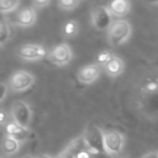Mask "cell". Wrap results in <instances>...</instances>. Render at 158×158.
Masks as SVG:
<instances>
[{"mask_svg":"<svg viewBox=\"0 0 158 158\" xmlns=\"http://www.w3.org/2000/svg\"><path fill=\"white\" fill-rule=\"evenodd\" d=\"M88 151L94 154H106L104 148V132L94 123H89L82 135Z\"/></svg>","mask_w":158,"mask_h":158,"instance_id":"1","label":"cell"},{"mask_svg":"<svg viewBox=\"0 0 158 158\" xmlns=\"http://www.w3.org/2000/svg\"><path fill=\"white\" fill-rule=\"evenodd\" d=\"M130 35H131V25L125 20L115 21L108 28V40L114 46L123 44Z\"/></svg>","mask_w":158,"mask_h":158,"instance_id":"2","label":"cell"},{"mask_svg":"<svg viewBox=\"0 0 158 158\" xmlns=\"http://www.w3.org/2000/svg\"><path fill=\"white\" fill-rule=\"evenodd\" d=\"M11 113L14 123L23 128H26V129L28 128L31 120V110L24 101H21V100L14 101Z\"/></svg>","mask_w":158,"mask_h":158,"instance_id":"3","label":"cell"},{"mask_svg":"<svg viewBox=\"0 0 158 158\" xmlns=\"http://www.w3.org/2000/svg\"><path fill=\"white\" fill-rule=\"evenodd\" d=\"M123 145H125V138L120 132L115 130L104 132V148L106 154L117 155L123 151Z\"/></svg>","mask_w":158,"mask_h":158,"instance_id":"4","label":"cell"},{"mask_svg":"<svg viewBox=\"0 0 158 158\" xmlns=\"http://www.w3.org/2000/svg\"><path fill=\"white\" fill-rule=\"evenodd\" d=\"M35 82V77L28 72L19 70L14 73L10 78V88L16 92L27 90Z\"/></svg>","mask_w":158,"mask_h":158,"instance_id":"5","label":"cell"},{"mask_svg":"<svg viewBox=\"0 0 158 158\" xmlns=\"http://www.w3.org/2000/svg\"><path fill=\"white\" fill-rule=\"evenodd\" d=\"M113 23V15L108 11L107 7L99 6L92 12V24L98 31H106Z\"/></svg>","mask_w":158,"mask_h":158,"instance_id":"6","label":"cell"},{"mask_svg":"<svg viewBox=\"0 0 158 158\" xmlns=\"http://www.w3.org/2000/svg\"><path fill=\"white\" fill-rule=\"evenodd\" d=\"M48 55L50 61L59 66H64L66 64H68L73 56L72 50L65 44H61L55 47V48H53L48 53Z\"/></svg>","mask_w":158,"mask_h":158,"instance_id":"7","label":"cell"},{"mask_svg":"<svg viewBox=\"0 0 158 158\" xmlns=\"http://www.w3.org/2000/svg\"><path fill=\"white\" fill-rule=\"evenodd\" d=\"M18 55L24 60L28 61H37L41 60L48 54L47 50L39 44H25L18 50Z\"/></svg>","mask_w":158,"mask_h":158,"instance_id":"8","label":"cell"},{"mask_svg":"<svg viewBox=\"0 0 158 158\" xmlns=\"http://www.w3.org/2000/svg\"><path fill=\"white\" fill-rule=\"evenodd\" d=\"M100 74H101V68L97 64H91V65L84 66L80 68V70L77 74V78L81 84H91V82L95 81L99 78Z\"/></svg>","mask_w":158,"mask_h":158,"instance_id":"9","label":"cell"},{"mask_svg":"<svg viewBox=\"0 0 158 158\" xmlns=\"http://www.w3.org/2000/svg\"><path fill=\"white\" fill-rule=\"evenodd\" d=\"M36 22V12L33 8H24L15 16V23L22 27H29Z\"/></svg>","mask_w":158,"mask_h":158,"instance_id":"10","label":"cell"},{"mask_svg":"<svg viewBox=\"0 0 158 158\" xmlns=\"http://www.w3.org/2000/svg\"><path fill=\"white\" fill-rule=\"evenodd\" d=\"M6 132H7L8 136L14 139L18 142L26 140L27 136H28V130L26 128L21 127L20 125L15 123L14 121L7 123V126H6Z\"/></svg>","mask_w":158,"mask_h":158,"instance_id":"11","label":"cell"},{"mask_svg":"<svg viewBox=\"0 0 158 158\" xmlns=\"http://www.w3.org/2000/svg\"><path fill=\"white\" fill-rule=\"evenodd\" d=\"M130 8H131V5L127 0H115L108 3L107 6V9L110 14L116 16L126 15L130 11Z\"/></svg>","mask_w":158,"mask_h":158,"instance_id":"12","label":"cell"},{"mask_svg":"<svg viewBox=\"0 0 158 158\" xmlns=\"http://www.w3.org/2000/svg\"><path fill=\"white\" fill-rule=\"evenodd\" d=\"M104 69H105V72L107 73L110 76L116 77L123 72V69H125V64H123V60H121L120 57L113 55L110 61L104 65Z\"/></svg>","mask_w":158,"mask_h":158,"instance_id":"13","label":"cell"},{"mask_svg":"<svg viewBox=\"0 0 158 158\" xmlns=\"http://www.w3.org/2000/svg\"><path fill=\"white\" fill-rule=\"evenodd\" d=\"M66 151L69 152L73 156L76 157L79 153H81L84 151H88V147H87L86 143H85V140L82 136H79V138L75 139L74 141L69 143L66 147Z\"/></svg>","mask_w":158,"mask_h":158,"instance_id":"14","label":"cell"},{"mask_svg":"<svg viewBox=\"0 0 158 158\" xmlns=\"http://www.w3.org/2000/svg\"><path fill=\"white\" fill-rule=\"evenodd\" d=\"M20 148V142H18L14 139L10 138V136H6L3 139L2 143H1V149L5 152L7 155H12L15 154Z\"/></svg>","mask_w":158,"mask_h":158,"instance_id":"15","label":"cell"},{"mask_svg":"<svg viewBox=\"0 0 158 158\" xmlns=\"http://www.w3.org/2000/svg\"><path fill=\"white\" fill-rule=\"evenodd\" d=\"M79 25L76 21H68L63 26V34L66 37H75L78 34Z\"/></svg>","mask_w":158,"mask_h":158,"instance_id":"16","label":"cell"},{"mask_svg":"<svg viewBox=\"0 0 158 158\" xmlns=\"http://www.w3.org/2000/svg\"><path fill=\"white\" fill-rule=\"evenodd\" d=\"M20 5L18 0H0V12L1 13H9L15 10Z\"/></svg>","mask_w":158,"mask_h":158,"instance_id":"17","label":"cell"},{"mask_svg":"<svg viewBox=\"0 0 158 158\" xmlns=\"http://www.w3.org/2000/svg\"><path fill=\"white\" fill-rule=\"evenodd\" d=\"M10 37L9 25L5 20H0V44H3L8 41Z\"/></svg>","mask_w":158,"mask_h":158,"instance_id":"18","label":"cell"},{"mask_svg":"<svg viewBox=\"0 0 158 158\" xmlns=\"http://www.w3.org/2000/svg\"><path fill=\"white\" fill-rule=\"evenodd\" d=\"M79 5H80V1H78V0H61V1H59V7L63 10H66V11L76 9Z\"/></svg>","mask_w":158,"mask_h":158,"instance_id":"19","label":"cell"},{"mask_svg":"<svg viewBox=\"0 0 158 158\" xmlns=\"http://www.w3.org/2000/svg\"><path fill=\"white\" fill-rule=\"evenodd\" d=\"M112 56H113V55L110 54L108 51H103V52H101L99 55H98V62H99L101 65L104 66L108 61H110Z\"/></svg>","mask_w":158,"mask_h":158,"instance_id":"20","label":"cell"},{"mask_svg":"<svg viewBox=\"0 0 158 158\" xmlns=\"http://www.w3.org/2000/svg\"><path fill=\"white\" fill-rule=\"evenodd\" d=\"M7 92H8V87L5 84H2V82H0V102L6 98Z\"/></svg>","mask_w":158,"mask_h":158,"instance_id":"21","label":"cell"},{"mask_svg":"<svg viewBox=\"0 0 158 158\" xmlns=\"http://www.w3.org/2000/svg\"><path fill=\"white\" fill-rule=\"evenodd\" d=\"M49 3H50V1H46V0H38V1H34L33 2V6L35 8H44V7H46V6H48Z\"/></svg>","mask_w":158,"mask_h":158,"instance_id":"22","label":"cell"},{"mask_svg":"<svg viewBox=\"0 0 158 158\" xmlns=\"http://www.w3.org/2000/svg\"><path fill=\"white\" fill-rule=\"evenodd\" d=\"M55 158H75V156H73L69 152H67L66 149H64V151L61 152V153H60Z\"/></svg>","mask_w":158,"mask_h":158,"instance_id":"23","label":"cell"},{"mask_svg":"<svg viewBox=\"0 0 158 158\" xmlns=\"http://www.w3.org/2000/svg\"><path fill=\"white\" fill-rule=\"evenodd\" d=\"M7 123V113L5 110H0V127Z\"/></svg>","mask_w":158,"mask_h":158,"instance_id":"24","label":"cell"},{"mask_svg":"<svg viewBox=\"0 0 158 158\" xmlns=\"http://www.w3.org/2000/svg\"><path fill=\"white\" fill-rule=\"evenodd\" d=\"M75 158H91V153L89 151H84L79 153Z\"/></svg>","mask_w":158,"mask_h":158,"instance_id":"25","label":"cell"},{"mask_svg":"<svg viewBox=\"0 0 158 158\" xmlns=\"http://www.w3.org/2000/svg\"><path fill=\"white\" fill-rule=\"evenodd\" d=\"M146 89L148 91H155V90H157V89H158V85L156 84V82H149V84L147 85Z\"/></svg>","mask_w":158,"mask_h":158,"instance_id":"26","label":"cell"},{"mask_svg":"<svg viewBox=\"0 0 158 158\" xmlns=\"http://www.w3.org/2000/svg\"><path fill=\"white\" fill-rule=\"evenodd\" d=\"M142 158H158V154L157 153H148L146 155H144Z\"/></svg>","mask_w":158,"mask_h":158,"instance_id":"27","label":"cell"},{"mask_svg":"<svg viewBox=\"0 0 158 158\" xmlns=\"http://www.w3.org/2000/svg\"><path fill=\"white\" fill-rule=\"evenodd\" d=\"M38 158H52L51 156H49V155H40Z\"/></svg>","mask_w":158,"mask_h":158,"instance_id":"28","label":"cell"},{"mask_svg":"<svg viewBox=\"0 0 158 158\" xmlns=\"http://www.w3.org/2000/svg\"><path fill=\"white\" fill-rule=\"evenodd\" d=\"M22 158H33L31 156H24V157H22Z\"/></svg>","mask_w":158,"mask_h":158,"instance_id":"29","label":"cell"},{"mask_svg":"<svg viewBox=\"0 0 158 158\" xmlns=\"http://www.w3.org/2000/svg\"><path fill=\"white\" fill-rule=\"evenodd\" d=\"M0 158H3V157H0Z\"/></svg>","mask_w":158,"mask_h":158,"instance_id":"30","label":"cell"},{"mask_svg":"<svg viewBox=\"0 0 158 158\" xmlns=\"http://www.w3.org/2000/svg\"><path fill=\"white\" fill-rule=\"evenodd\" d=\"M157 154H158V153H157Z\"/></svg>","mask_w":158,"mask_h":158,"instance_id":"31","label":"cell"}]
</instances>
